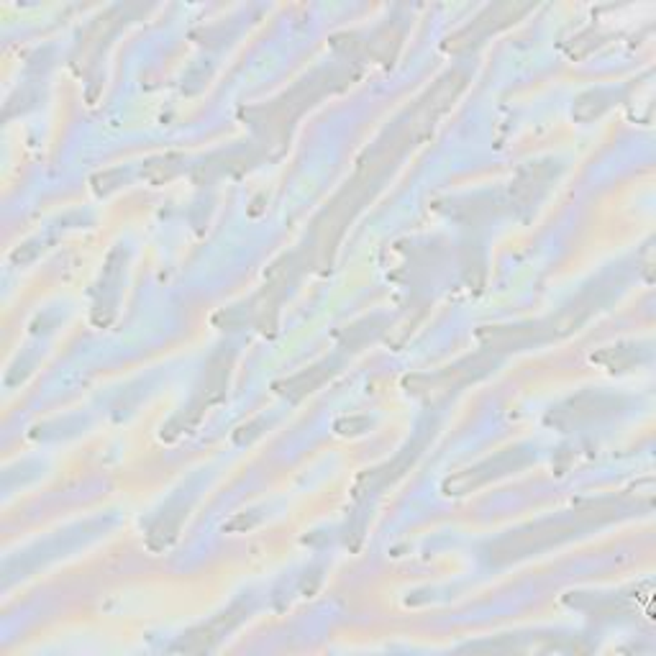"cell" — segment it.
<instances>
[{
    "instance_id": "7a4b0ae2",
    "label": "cell",
    "mask_w": 656,
    "mask_h": 656,
    "mask_svg": "<svg viewBox=\"0 0 656 656\" xmlns=\"http://www.w3.org/2000/svg\"><path fill=\"white\" fill-rule=\"evenodd\" d=\"M326 377V372L323 369H308V372H303V375L292 377L290 382L285 384V393L287 395H295V397H300V395L310 393L316 384H320V380Z\"/></svg>"
},
{
    "instance_id": "6da1fadb",
    "label": "cell",
    "mask_w": 656,
    "mask_h": 656,
    "mask_svg": "<svg viewBox=\"0 0 656 656\" xmlns=\"http://www.w3.org/2000/svg\"><path fill=\"white\" fill-rule=\"evenodd\" d=\"M538 336V328H523V326H497V328H485L479 331V338L488 344V347L497 349H518L534 341Z\"/></svg>"
},
{
    "instance_id": "3957f363",
    "label": "cell",
    "mask_w": 656,
    "mask_h": 656,
    "mask_svg": "<svg viewBox=\"0 0 656 656\" xmlns=\"http://www.w3.org/2000/svg\"><path fill=\"white\" fill-rule=\"evenodd\" d=\"M608 359H610V364H608L610 369H623L626 364H631V362H633V356H631L628 351H620V349H615V351H613V349H608V351H602V354L595 356L592 362H608Z\"/></svg>"
},
{
    "instance_id": "277c9868",
    "label": "cell",
    "mask_w": 656,
    "mask_h": 656,
    "mask_svg": "<svg viewBox=\"0 0 656 656\" xmlns=\"http://www.w3.org/2000/svg\"><path fill=\"white\" fill-rule=\"evenodd\" d=\"M367 426H369L367 418H351V421H338L336 431L338 433H359V431H364Z\"/></svg>"
}]
</instances>
